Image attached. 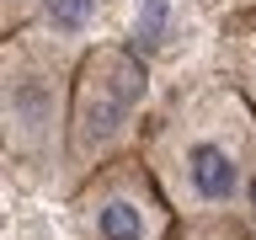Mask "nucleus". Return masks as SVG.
<instances>
[{"instance_id": "1", "label": "nucleus", "mask_w": 256, "mask_h": 240, "mask_svg": "<svg viewBox=\"0 0 256 240\" xmlns=\"http://www.w3.org/2000/svg\"><path fill=\"white\" fill-rule=\"evenodd\" d=\"M139 160L155 171L176 219H235L256 160V112L224 75L187 80L155 107Z\"/></svg>"}, {"instance_id": "2", "label": "nucleus", "mask_w": 256, "mask_h": 240, "mask_svg": "<svg viewBox=\"0 0 256 240\" xmlns=\"http://www.w3.org/2000/svg\"><path fill=\"white\" fill-rule=\"evenodd\" d=\"M75 70L64 48L38 32L0 38V150L16 182L59 187L70 198V102Z\"/></svg>"}, {"instance_id": "3", "label": "nucleus", "mask_w": 256, "mask_h": 240, "mask_svg": "<svg viewBox=\"0 0 256 240\" xmlns=\"http://www.w3.org/2000/svg\"><path fill=\"white\" fill-rule=\"evenodd\" d=\"M155 107V80L134 43L91 48L75 70V102H70V192L102 166L139 155Z\"/></svg>"}, {"instance_id": "4", "label": "nucleus", "mask_w": 256, "mask_h": 240, "mask_svg": "<svg viewBox=\"0 0 256 240\" xmlns=\"http://www.w3.org/2000/svg\"><path fill=\"white\" fill-rule=\"evenodd\" d=\"M70 219L80 240H176L182 230L171 198L139 155H123L86 176L70 192Z\"/></svg>"}, {"instance_id": "5", "label": "nucleus", "mask_w": 256, "mask_h": 240, "mask_svg": "<svg viewBox=\"0 0 256 240\" xmlns=\"http://www.w3.org/2000/svg\"><path fill=\"white\" fill-rule=\"evenodd\" d=\"M32 32L70 59H86L91 48L128 43V0H43Z\"/></svg>"}, {"instance_id": "6", "label": "nucleus", "mask_w": 256, "mask_h": 240, "mask_svg": "<svg viewBox=\"0 0 256 240\" xmlns=\"http://www.w3.org/2000/svg\"><path fill=\"white\" fill-rule=\"evenodd\" d=\"M219 75L256 112V6L219 16Z\"/></svg>"}, {"instance_id": "7", "label": "nucleus", "mask_w": 256, "mask_h": 240, "mask_svg": "<svg viewBox=\"0 0 256 240\" xmlns=\"http://www.w3.org/2000/svg\"><path fill=\"white\" fill-rule=\"evenodd\" d=\"M176 240H251L235 219H182Z\"/></svg>"}, {"instance_id": "8", "label": "nucleus", "mask_w": 256, "mask_h": 240, "mask_svg": "<svg viewBox=\"0 0 256 240\" xmlns=\"http://www.w3.org/2000/svg\"><path fill=\"white\" fill-rule=\"evenodd\" d=\"M38 6H43V0H0V38H22V32H32Z\"/></svg>"}, {"instance_id": "9", "label": "nucleus", "mask_w": 256, "mask_h": 240, "mask_svg": "<svg viewBox=\"0 0 256 240\" xmlns=\"http://www.w3.org/2000/svg\"><path fill=\"white\" fill-rule=\"evenodd\" d=\"M235 224L246 230V235L256 240V160L251 171H246V187H240V203H235Z\"/></svg>"}, {"instance_id": "10", "label": "nucleus", "mask_w": 256, "mask_h": 240, "mask_svg": "<svg viewBox=\"0 0 256 240\" xmlns=\"http://www.w3.org/2000/svg\"><path fill=\"white\" fill-rule=\"evenodd\" d=\"M219 6V16H230V11H246V6H256V0H214Z\"/></svg>"}]
</instances>
